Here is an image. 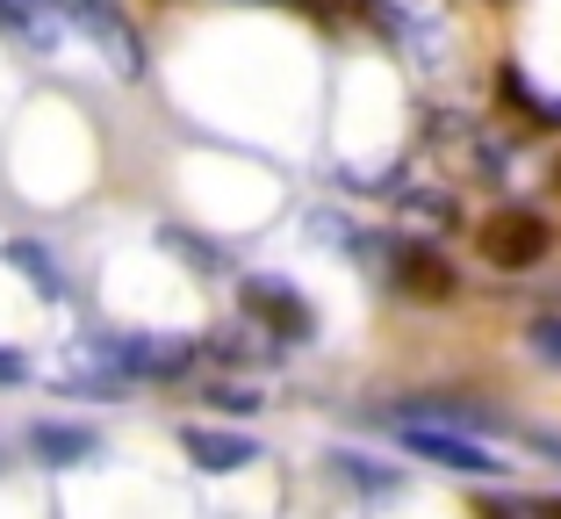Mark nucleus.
Listing matches in <instances>:
<instances>
[{"mask_svg":"<svg viewBox=\"0 0 561 519\" xmlns=\"http://www.w3.org/2000/svg\"><path fill=\"white\" fill-rule=\"evenodd\" d=\"M526 440H533V448H540V454H554V462H561V433H540V426H533Z\"/></svg>","mask_w":561,"mask_h":519,"instance_id":"14","label":"nucleus"},{"mask_svg":"<svg viewBox=\"0 0 561 519\" xmlns=\"http://www.w3.org/2000/svg\"><path fill=\"white\" fill-rule=\"evenodd\" d=\"M331 476H346L360 498H397L403 490V470H375V454H353V448L331 454Z\"/></svg>","mask_w":561,"mask_h":519,"instance_id":"10","label":"nucleus"},{"mask_svg":"<svg viewBox=\"0 0 561 519\" xmlns=\"http://www.w3.org/2000/svg\"><path fill=\"white\" fill-rule=\"evenodd\" d=\"M94 361L108 375H123V383H181L202 361V339H187V332H108V339H94Z\"/></svg>","mask_w":561,"mask_h":519,"instance_id":"1","label":"nucleus"},{"mask_svg":"<svg viewBox=\"0 0 561 519\" xmlns=\"http://www.w3.org/2000/svg\"><path fill=\"white\" fill-rule=\"evenodd\" d=\"M44 8H50V22H72L123 80H145V36L130 30V15L116 0H44Z\"/></svg>","mask_w":561,"mask_h":519,"instance_id":"2","label":"nucleus"},{"mask_svg":"<svg viewBox=\"0 0 561 519\" xmlns=\"http://www.w3.org/2000/svg\"><path fill=\"white\" fill-rule=\"evenodd\" d=\"M245 318L260 325V332H274V339H288V347H296V339H310L317 332V318H310V303L296 296V282H280V274H252L245 282Z\"/></svg>","mask_w":561,"mask_h":519,"instance_id":"6","label":"nucleus"},{"mask_svg":"<svg viewBox=\"0 0 561 519\" xmlns=\"http://www.w3.org/2000/svg\"><path fill=\"white\" fill-rule=\"evenodd\" d=\"M181 448H187V462H195V470H209V476H231V470H252V462H260V440H252V433L202 426V419L181 426Z\"/></svg>","mask_w":561,"mask_h":519,"instance_id":"7","label":"nucleus"},{"mask_svg":"<svg viewBox=\"0 0 561 519\" xmlns=\"http://www.w3.org/2000/svg\"><path fill=\"white\" fill-rule=\"evenodd\" d=\"M526 519H561V498H533V505H518Z\"/></svg>","mask_w":561,"mask_h":519,"instance_id":"13","label":"nucleus"},{"mask_svg":"<svg viewBox=\"0 0 561 519\" xmlns=\"http://www.w3.org/2000/svg\"><path fill=\"white\" fill-rule=\"evenodd\" d=\"M389 289L411 296V303H454L461 296V274H454V260H446L439 246L397 238V246H389Z\"/></svg>","mask_w":561,"mask_h":519,"instance_id":"5","label":"nucleus"},{"mask_svg":"<svg viewBox=\"0 0 561 519\" xmlns=\"http://www.w3.org/2000/svg\"><path fill=\"white\" fill-rule=\"evenodd\" d=\"M526 353L540 361V369H561V311H547V318L526 325Z\"/></svg>","mask_w":561,"mask_h":519,"instance_id":"11","label":"nucleus"},{"mask_svg":"<svg viewBox=\"0 0 561 519\" xmlns=\"http://www.w3.org/2000/svg\"><path fill=\"white\" fill-rule=\"evenodd\" d=\"M476 246H482V260H490V268L526 274V268H540V260H547V246H554V224H547L540 210H526V202H512V210H490V217H482Z\"/></svg>","mask_w":561,"mask_h":519,"instance_id":"3","label":"nucleus"},{"mask_svg":"<svg viewBox=\"0 0 561 519\" xmlns=\"http://www.w3.org/2000/svg\"><path fill=\"white\" fill-rule=\"evenodd\" d=\"M554 181H561V167H554Z\"/></svg>","mask_w":561,"mask_h":519,"instance_id":"16","label":"nucleus"},{"mask_svg":"<svg viewBox=\"0 0 561 519\" xmlns=\"http://www.w3.org/2000/svg\"><path fill=\"white\" fill-rule=\"evenodd\" d=\"M30 375V353L22 347H0V383H22Z\"/></svg>","mask_w":561,"mask_h":519,"instance_id":"12","label":"nucleus"},{"mask_svg":"<svg viewBox=\"0 0 561 519\" xmlns=\"http://www.w3.org/2000/svg\"><path fill=\"white\" fill-rule=\"evenodd\" d=\"M238 8H317V0H238Z\"/></svg>","mask_w":561,"mask_h":519,"instance_id":"15","label":"nucleus"},{"mask_svg":"<svg viewBox=\"0 0 561 519\" xmlns=\"http://www.w3.org/2000/svg\"><path fill=\"white\" fill-rule=\"evenodd\" d=\"M30 454L44 462V470H80V462L101 454V433L94 426H72V419H36L30 426Z\"/></svg>","mask_w":561,"mask_h":519,"instance_id":"8","label":"nucleus"},{"mask_svg":"<svg viewBox=\"0 0 561 519\" xmlns=\"http://www.w3.org/2000/svg\"><path fill=\"white\" fill-rule=\"evenodd\" d=\"M403 454L432 462V470H454V476H504V454L482 448L476 433H454V426H425V419H397Z\"/></svg>","mask_w":561,"mask_h":519,"instance_id":"4","label":"nucleus"},{"mask_svg":"<svg viewBox=\"0 0 561 519\" xmlns=\"http://www.w3.org/2000/svg\"><path fill=\"white\" fill-rule=\"evenodd\" d=\"M0 252H8V268H22V274L36 282V296H50V303L66 296V268L50 260V246H36V238H8Z\"/></svg>","mask_w":561,"mask_h":519,"instance_id":"9","label":"nucleus"}]
</instances>
